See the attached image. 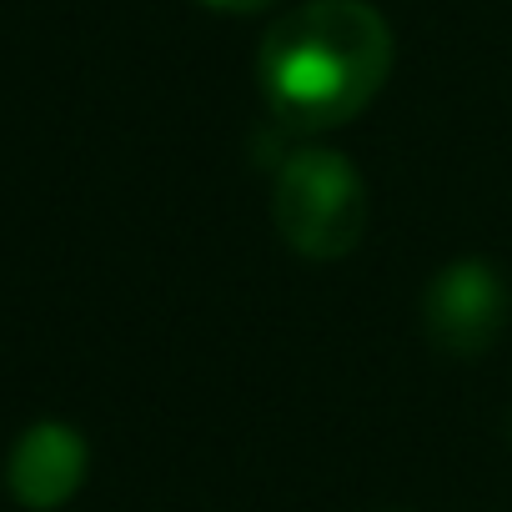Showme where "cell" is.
Here are the masks:
<instances>
[{
  "instance_id": "cell-3",
  "label": "cell",
  "mask_w": 512,
  "mask_h": 512,
  "mask_svg": "<svg viewBox=\"0 0 512 512\" xmlns=\"http://www.w3.org/2000/svg\"><path fill=\"white\" fill-rule=\"evenodd\" d=\"M507 282L492 262H452L422 292V327L427 342L447 357H482L507 327Z\"/></svg>"
},
{
  "instance_id": "cell-1",
  "label": "cell",
  "mask_w": 512,
  "mask_h": 512,
  "mask_svg": "<svg viewBox=\"0 0 512 512\" xmlns=\"http://www.w3.org/2000/svg\"><path fill=\"white\" fill-rule=\"evenodd\" d=\"M392 26L367 0H307L277 16L256 51V81L272 116L292 131L357 121L392 76Z\"/></svg>"
},
{
  "instance_id": "cell-5",
  "label": "cell",
  "mask_w": 512,
  "mask_h": 512,
  "mask_svg": "<svg viewBox=\"0 0 512 512\" xmlns=\"http://www.w3.org/2000/svg\"><path fill=\"white\" fill-rule=\"evenodd\" d=\"M211 11H226V16H251V11H272L277 0H201Z\"/></svg>"
},
{
  "instance_id": "cell-4",
  "label": "cell",
  "mask_w": 512,
  "mask_h": 512,
  "mask_svg": "<svg viewBox=\"0 0 512 512\" xmlns=\"http://www.w3.org/2000/svg\"><path fill=\"white\" fill-rule=\"evenodd\" d=\"M91 467V447L71 422H31L11 452H6V492L26 507V512H56L66 507Z\"/></svg>"
},
{
  "instance_id": "cell-2",
  "label": "cell",
  "mask_w": 512,
  "mask_h": 512,
  "mask_svg": "<svg viewBox=\"0 0 512 512\" xmlns=\"http://www.w3.org/2000/svg\"><path fill=\"white\" fill-rule=\"evenodd\" d=\"M277 236L307 262H342L367 231V181L332 146H302L272 181Z\"/></svg>"
}]
</instances>
